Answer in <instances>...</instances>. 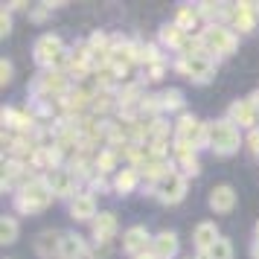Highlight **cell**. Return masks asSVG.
<instances>
[{
    "label": "cell",
    "instance_id": "obj_2",
    "mask_svg": "<svg viewBox=\"0 0 259 259\" xmlns=\"http://www.w3.org/2000/svg\"><path fill=\"white\" fill-rule=\"evenodd\" d=\"M201 47L204 53H219V56H230L236 50V35L230 29H224V26H207L204 32H201Z\"/></svg>",
    "mask_w": 259,
    "mask_h": 259
},
{
    "label": "cell",
    "instance_id": "obj_9",
    "mask_svg": "<svg viewBox=\"0 0 259 259\" xmlns=\"http://www.w3.org/2000/svg\"><path fill=\"white\" fill-rule=\"evenodd\" d=\"M59 256H61V259H84V256H88V247H84L82 236H76V233L61 236Z\"/></svg>",
    "mask_w": 259,
    "mask_h": 259
},
{
    "label": "cell",
    "instance_id": "obj_21",
    "mask_svg": "<svg viewBox=\"0 0 259 259\" xmlns=\"http://www.w3.org/2000/svg\"><path fill=\"white\" fill-rule=\"evenodd\" d=\"M134 184H137V172H134V169H122V172L117 175V189L119 192H131Z\"/></svg>",
    "mask_w": 259,
    "mask_h": 259
},
{
    "label": "cell",
    "instance_id": "obj_19",
    "mask_svg": "<svg viewBox=\"0 0 259 259\" xmlns=\"http://www.w3.org/2000/svg\"><path fill=\"white\" fill-rule=\"evenodd\" d=\"M15 239H18V222L9 219V215H3V222H0V242L3 245H12Z\"/></svg>",
    "mask_w": 259,
    "mask_h": 259
},
{
    "label": "cell",
    "instance_id": "obj_1",
    "mask_svg": "<svg viewBox=\"0 0 259 259\" xmlns=\"http://www.w3.org/2000/svg\"><path fill=\"white\" fill-rule=\"evenodd\" d=\"M239 128L233 125V119H219L207 128V146L215 154H233L239 149Z\"/></svg>",
    "mask_w": 259,
    "mask_h": 259
},
{
    "label": "cell",
    "instance_id": "obj_29",
    "mask_svg": "<svg viewBox=\"0 0 259 259\" xmlns=\"http://www.w3.org/2000/svg\"><path fill=\"white\" fill-rule=\"evenodd\" d=\"M250 102H253V108L259 111V94H253V99H250Z\"/></svg>",
    "mask_w": 259,
    "mask_h": 259
},
{
    "label": "cell",
    "instance_id": "obj_17",
    "mask_svg": "<svg viewBox=\"0 0 259 259\" xmlns=\"http://www.w3.org/2000/svg\"><path fill=\"white\" fill-rule=\"evenodd\" d=\"M230 117H233L239 125L253 128V125H256V108H253V102H236V105L230 108Z\"/></svg>",
    "mask_w": 259,
    "mask_h": 259
},
{
    "label": "cell",
    "instance_id": "obj_4",
    "mask_svg": "<svg viewBox=\"0 0 259 259\" xmlns=\"http://www.w3.org/2000/svg\"><path fill=\"white\" fill-rule=\"evenodd\" d=\"M154 195L163 204H178L187 195V178L181 175V172H166L163 178L154 181Z\"/></svg>",
    "mask_w": 259,
    "mask_h": 259
},
{
    "label": "cell",
    "instance_id": "obj_10",
    "mask_svg": "<svg viewBox=\"0 0 259 259\" xmlns=\"http://www.w3.org/2000/svg\"><path fill=\"white\" fill-rule=\"evenodd\" d=\"M70 215L76 222H88V219H96V201L94 195H76L70 201Z\"/></svg>",
    "mask_w": 259,
    "mask_h": 259
},
{
    "label": "cell",
    "instance_id": "obj_25",
    "mask_svg": "<svg viewBox=\"0 0 259 259\" xmlns=\"http://www.w3.org/2000/svg\"><path fill=\"white\" fill-rule=\"evenodd\" d=\"M0 26H3V35H9V29H12V18H9L6 9H3V15H0Z\"/></svg>",
    "mask_w": 259,
    "mask_h": 259
},
{
    "label": "cell",
    "instance_id": "obj_3",
    "mask_svg": "<svg viewBox=\"0 0 259 259\" xmlns=\"http://www.w3.org/2000/svg\"><path fill=\"white\" fill-rule=\"evenodd\" d=\"M178 70L184 73L187 79L207 82V79L212 76V70H215V64H212V59L204 53V50H198V53H184V59H181V64H178Z\"/></svg>",
    "mask_w": 259,
    "mask_h": 259
},
{
    "label": "cell",
    "instance_id": "obj_11",
    "mask_svg": "<svg viewBox=\"0 0 259 259\" xmlns=\"http://www.w3.org/2000/svg\"><path fill=\"white\" fill-rule=\"evenodd\" d=\"M152 245H154V256L157 259H169L178 253V236L172 230H163V233H157L152 239Z\"/></svg>",
    "mask_w": 259,
    "mask_h": 259
},
{
    "label": "cell",
    "instance_id": "obj_15",
    "mask_svg": "<svg viewBox=\"0 0 259 259\" xmlns=\"http://www.w3.org/2000/svg\"><path fill=\"white\" fill-rule=\"evenodd\" d=\"M50 189H53V195H70L73 192V175L67 169H53V175H50Z\"/></svg>",
    "mask_w": 259,
    "mask_h": 259
},
{
    "label": "cell",
    "instance_id": "obj_18",
    "mask_svg": "<svg viewBox=\"0 0 259 259\" xmlns=\"http://www.w3.org/2000/svg\"><path fill=\"white\" fill-rule=\"evenodd\" d=\"M160 41H163L166 47H181V41H184V29L178 24H166L163 29H160Z\"/></svg>",
    "mask_w": 259,
    "mask_h": 259
},
{
    "label": "cell",
    "instance_id": "obj_22",
    "mask_svg": "<svg viewBox=\"0 0 259 259\" xmlns=\"http://www.w3.org/2000/svg\"><path fill=\"white\" fill-rule=\"evenodd\" d=\"M181 105H184L181 91H166V94L160 96V108H166V111H178Z\"/></svg>",
    "mask_w": 259,
    "mask_h": 259
},
{
    "label": "cell",
    "instance_id": "obj_28",
    "mask_svg": "<svg viewBox=\"0 0 259 259\" xmlns=\"http://www.w3.org/2000/svg\"><path fill=\"white\" fill-rule=\"evenodd\" d=\"M250 253H253V259H259V242H253V247H250Z\"/></svg>",
    "mask_w": 259,
    "mask_h": 259
},
{
    "label": "cell",
    "instance_id": "obj_27",
    "mask_svg": "<svg viewBox=\"0 0 259 259\" xmlns=\"http://www.w3.org/2000/svg\"><path fill=\"white\" fill-rule=\"evenodd\" d=\"M99 166H102V169H111V166H114V154H102V157H99Z\"/></svg>",
    "mask_w": 259,
    "mask_h": 259
},
{
    "label": "cell",
    "instance_id": "obj_5",
    "mask_svg": "<svg viewBox=\"0 0 259 259\" xmlns=\"http://www.w3.org/2000/svg\"><path fill=\"white\" fill-rule=\"evenodd\" d=\"M50 198H53V189H50V184H44V181H32L29 187H24V192L18 195V207L21 210H44L50 204Z\"/></svg>",
    "mask_w": 259,
    "mask_h": 259
},
{
    "label": "cell",
    "instance_id": "obj_14",
    "mask_svg": "<svg viewBox=\"0 0 259 259\" xmlns=\"http://www.w3.org/2000/svg\"><path fill=\"white\" fill-rule=\"evenodd\" d=\"M94 233L99 242H108L111 236L117 233V215L114 212H99L94 219Z\"/></svg>",
    "mask_w": 259,
    "mask_h": 259
},
{
    "label": "cell",
    "instance_id": "obj_32",
    "mask_svg": "<svg viewBox=\"0 0 259 259\" xmlns=\"http://www.w3.org/2000/svg\"><path fill=\"white\" fill-rule=\"evenodd\" d=\"M256 12H259V3H256Z\"/></svg>",
    "mask_w": 259,
    "mask_h": 259
},
{
    "label": "cell",
    "instance_id": "obj_16",
    "mask_svg": "<svg viewBox=\"0 0 259 259\" xmlns=\"http://www.w3.org/2000/svg\"><path fill=\"white\" fill-rule=\"evenodd\" d=\"M59 247H61V239H59V233H53V230L41 233L38 242H35L38 256H44V259H53V253H59Z\"/></svg>",
    "mask_w": 259,
    "mask_h": 259
},
{
    "label": "cell",
    "instance_id": "obj_20",
    "mask_svg": "<svg viewBox=\"0 0 259 259\" xmlns=\"http://www.w3.org/2000/svg\"><path fill=\"white\" fill-rule=\"evenodd\" d=\"M204 256H207V259H233V245H230L227 239H219V242L204 253Z\"/></svg>",
    "mask_w": 259,
    "mask_h": 259
},
{
    "label": "cell",
    "instance_id": "obj_7",
    "mask_svg": "<svg viewBox=\"0 0 259 259\" xmlns=\"http://www.w3.org/2000/svg\"><path fill=\"white\" fill-rule=\"evenodd\" d=\"M146 245H149V230H146L143 224H137V227L125 230V236H122V250H125V253L140 256L143 250H146Z\"/></svg>",
    "mask_w": 259,
    "mask_h": 259
},
{
    "label": "cell",
    "instance_id": "obj_12",
    "mask_svg": "<svg viewBox=\"0 0 259 259\" xmlns=\"http://www.w3.org/2000/svg\"><path fill=\"white\" fill-rule=\"evenodd\" d=\"M219 239H222V236H219V230H215L212 222H201L198 227H195V247H198L201 253H207Z\"/></svg>",
    "mask_w": 259,
    "mask_h": 259
},
{
    "label": "cell",
    "instance_id": "obj_31",
    "mask_svg": "<svg viewBox=\"0 0 259 259\" xmlns=\"http://www.w3.org/2000/svg\"><path fill=\"white\" fill-rule=\"evenodd\" d=\"M137 259H154V256H137Z\"/></svg>",
    "mask_w": 259,
    "mask_h": 259
},
{
    "label": "cell",
    "instance_id": "obj_6",
    "mask_svg": "<svg viewBox=\"0 0 259 259\" xmlns=\"http://www.w3.org/2000/svg\"><path fill=\"white\" fill-rule=\"evenodd\" d=\"M64 59V47H61V38L56 35H41L35 41V61L44 67H56Z\"/></svg>",
    "mask_w": 259,
    "mask_h": 259
},
{
    "label": "cell",
    "instance_id": "obj_8",
    "mask_svg": "<svg viewBox=\"0 0 259 259\" xmlns=\"http://www.w3.org/2000/svg\"><path fill=\"white\" fill-rule=\"evenodd\" d=\"M210 207L215 212H230L236 207V192L233 187H227V184H219V187L210 189Z\"/></svg>",
    "mask_w": 259,
    "mask_h": 259
},
{
    "label": "cell",
    "instance_id": "obj_30",
    "mask_svg": "<svg viewBox=\"0 0 259 259\" xmlns=\"http://www.w3.org/2000/svg\"><path fill=\"white\" fill-rule=\"evenodd\" d=\"M256 242H259V222H256Z\"/></svg>",
    "mask_w": 259,
    "mask_h": 259
},
{
    "label": "cell",
    "instance_id": "obj_24",
    "mask_svg": "<svg viewBox=\"0 0 259 259\" xmlns=\"http://www.w3.org/2000/svg\"><path fill=\"white\" fill-rule=\"evenodd\" d=\"M0 73H3V76H0V82H3V84H6V82H12V64H9L6 59L0 61Z\"/></svg>",
    "mask_w": 259,
    "mask_h": 259
},
{
    "label": "cell",
    "instance_id": "obj_13",
    "mask_svg": "<svg viewBox=\"0 0 259 259\" xmlns=\"http://www.w3.org/2000/svg\"><path fill=\"white\" fill-rule=\"evenodd\" d=\"M233 24L239 32H250L256 24V3H239V9L233 12Z\"/></svg>",
    "mask_w": 259,
    "mask_h": 259
},
{
    "label": "cell",
    "instance_id": "obj_23",
    "mask_svg": "<svg viewBox=\"0 0 259 259\" xmlns=\"http://www.w3.org/2000/svg\"><path fill=\"white\" fill-rule=\"evenodd\" d=\"M195 18H198L195 12H189V9H181V12H178V26H181V29L187 32L189 26L195 24Z\"/></svg>",
    "mask_w": 259,
    "mask_h": 259
},
{
    "label": "cell",
    "instance_id": "obj_26",
    "mask_svg": "<svg viewBox=\"0 0 259 259\" xmlns=\"http://www.w3.org/2000/svg\"><path fill=\"white\" fill-rule=\"evenodd\" d=\"M247 146H250V152L259 154V131H250V137H247Z\"/></svg>",
    "mask_w": 259,
    "mask_h": 259
}]
</instances>
